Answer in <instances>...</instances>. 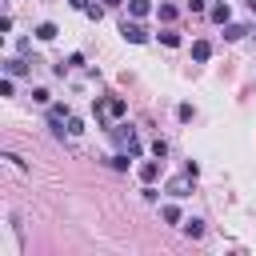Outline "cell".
Wrapping results in <instances>:
<instances>
[{
  "label": "cell",
  "mask_w": 256,
  "mask_h": 256,
  "mask_svg": "<svg viewBox=\"0 0 256 256\" xmlns=\"http://www.w3.org/2000/svg\"><path fill=\"white\" fill-rule=\"evenodd\" d=\"M112 140L124 144L128 156H140V140H136V128H132V124H116V128H112Z\"/></svg>",
  "instance_id": "6da1fadb"
},
{
  "label": "cell",
  "mask_w": 256,
  "mask_h": 256,
  "mask_svg": "<svg viewBox=\"0 0 256 256\" xmlns=\"http://www.w3.org/2000/svg\"><path fill=\"white\" fill-rule=\"evenodd\" d=\"M120 32H124V40H132V44H144V40H148V32H144L136 20H124V24H120Z\"/></svg>",
  "instance_id": "7a4b0ae2"
},
{
  "label": "cell",
  "mask_w": 256,
  "mask_h": 256,
  "mask_svg": "<svg viewBox=\"0 0 256 256\" xmlns=\"http://www.w3.org/2000/svg\"><path fill=\"white\" fill-rule=\"evenodd\" d=\"M160 164H164L160 156H156V160H144V164H140V180H144V184H152V180L160 176Z\"/></svg>",
  "instance_id": "3957f363"
},
{
  "label": "cell",
  "mask_w": 256,
  "mask_h": 256,
  "mask_svg": "<svg viewBox=\"0 0 256 256\" xmlns=\"http://www.w3.org/2000/svg\"><path fill=\"white\" fill-rule=\"evenodd\" d=\"M4 76H12V80H16V76H28V64H24L20 56H12V60H4Z\"/></svg>",
  "instance_id": "277c9868"
},
{
  "label": "cell",
  "mask_w": 256,
  "mask_h": 256,
  "mask_svg": "<svg viewBox=\"0 0 256 256\" xmlns=\"http://www.w3.org/2000/svg\"><path fill=\"white\" fill-rule=\"evenodd\" d=\"M180 228H184V236H192V240H200V236H204V220H200V216H188Z\"/></svg>",
  "instance_id": "5b68a950"
},
{
  "label": "cell",
  "mask_w": 256,
  "mask_h": 256,
  "mask_svg": "<svg viewBox=\"0 0 256 256\" xmlns=\"http://www.w3.org/2000/svg\"><path fill=\"white\" fill-rule=\"evenodd\" d=\"M208 16H212L216 24H228V16H232V12H228V0H216V4L208 8Z\"/></svg>",
  "instance_id": "8992f818"
},
{
  "label": "cell",
  "mask_w": 256,
  "mask_h": 256,
  "mask_svg": "<svg viewBox=\"0 0 256 256\" xmlns=\"http://www.w3.org/2000/svg\"><path fill=\"white\" fill-rule=\"evenodd\" d=\"M152 12V0H128V16L132 20H140V16H148Z\"/></svg>",
  "instance_id": "52a82bcc"
},
{
  "label": "cell",
  "mask_w": 256,
  "mask_h": 256,
  "mask_svg": "<svg viewBox=\"0 0 256 256\" xmlns=\"http://www.w3.org/2000/svg\"><path fill=\"white\" fill-rule=\"evenodd\" d=\"M208 56H212V44H208V40H196V44H192V60H200V64H204Z\"/></svg>",
  "instance_id": "ba28073f"
},
{
  "label": "cell",
  "mask_w": 256,
  "mask_h": 256,
  "mask_svg": "<svg viewBox=\"0 0 256 256\" xmlns=\"http://www.w3.org/2000/svg\"><path fill=\"white\" fill-rule=\"evenodd\" d=\"M160 216H164L168 224H184V216H180V208H176V204H164V208H160Z\"/></svg>",
  "instance_id": "9c48e42d"
},
{
  "label": "cell",
  "mask_w": 256,
  "mask_h": 256,
  "mask_svg": "<svg viewBox=\"0 0 256 256\" xmlns=\"http://www.w3.org/2000/svg\"><path fill=\"white\" fill-rule=\"evenodd\" d=\"M36 40H56V24H52V20H44V24L36 28Z\"/></svg>",
  "instance_id": "30bf717a"
},
{
  "label": "cell",
  "mask_w": 256,
  "mask_h": 256,
  "mask_svg": "<svg viewBox=\"0 0 256 256\" xmlns=\"http://www.w3.org/2000/svg\"><path fill=\"white\" fill-rule=\"evenodd\" d=\"M244 32H248V28H244V24H232V20H228V24H224V40H240V36H244Z\"/></svg>",
  "instance_id": "8fae6325"
},
{
  "label": "cell",
  "mask_w": 256,
  "mask_h": 256,
  "mask_svg": "<svg viewBox=\"0 0 256 256\" xmlns=\"http://www.w3.org/2000/svg\"><path fill=\"white\" fill-rule=\"evenodd\" d=\"M108 164H112L116 172H128V168H132V160H128V152H116V156H112Z\"/></svg>",
  "instance_id": "7c38bea8"
},
{
  "label": "cell",
  "mask_w": 256,
  "mask_h": 256,
  "mask_svg": "<svg viewBox=\"0 0 256 256\" xmlns=\"http://www.w3.org/2000/svg\"><path fill=\"white\" fill-rule=\"evenodd\" d=\"M188 180H192V176H184V180H172V184H168V192H172L176 200H180V196H188Z\"/></svg>",
  "instance_id": "4fadbf2b"
},
{
  "label": "cell",
  "mask_w": 256,
  "mask_h": 256,
  "mask_svg": "<svg viewBox=\"0 0 256 256\" xmlns=\"http://www.w3.org/2000/svg\"><path fill=\"white\" fill-rule=\"evenodd\" d=\"M156 16H160L164 24H172V20H176V8H172V4H160V8H156Z\"/></svg>",
  "instance_id": "5bb4252c"
},
{
  "label": "cell",
  "mask_w": 256,
  "mask_h": 256,
  "mask_svg": "<svg viewBox=\"0 0 256 256\" xmlns=\"http://www.w3.org/2000/svg\"><path fill=\"white\" fill-rule=\"evenodd\" d=\"M32 100H36V104H52V92H48V88H36Z\"/></svg>",
  "instance_id": "9a60e30c"
},
{
  "label": "cell",
  "mask_w": 256,
  "mask_h": 256,
  "mask_svg": "<svg viewBox=\"0 0 256 256\" xmlns=\"http://www.w3.org/2000/svg\"><path fill=\"white\" fill-rule=\"evenodd\" d=\"M84 132V120H76V116H68V136H80Z\"/></svg>",
  "instance_id": "2e32d148"
},
{
  "label": "cell",
  "mask_w": 256,
  "mask_h": 256,
  "mask_svg": "<svg viewBox=\"0 0 256 256\" xmlns=\"http://www.w3.org/2000/svg\"><path fill=\"white\" fill-rule=\"evenodd\" d=\"M84 16H92V20H100V16H104V4H88V8H84Z\"/></svg>",
  "instance_id": "e0dca14e"
},
{
  "label": "cell",
  "mask_w": 256,
  "mask_h": 256,
  "mask_svg": "<svg viewBox=\"0 0 256 256\" xmlns=\"http://www.w3.org/2000/svg\"><path fill=\"white\" fill-rule=\"evenodd\" d=\"M152 156H160V160H164V156H168V144H164V140H152Z\"/></svg>",
  "instance_id": "ac0fdd59"
},
{
  "label": "cell",
  "mask_w": 256,
  "mask_h": 256,
  "mask_svg": "<svg viewBox=\"0 0 256 256\" xmlns=\"http://www.w3.org/2000/svg\"><path fill=\"white\" fill-rule=\"evenodd\" d=\"M160 40H164L168 48H176V44H180V36H176V32H160Z\"/></svg>",
  "instance_id": "d6986e66"
},
{
  "label": "cell",
  "mask_w": 256,
  "mask_h": 256,
  "mask_svg": "<svg viewBox=\"0 0 256 256\" xmlns=\"http://www.w3.org/2000/svg\"><path fill=\"white\" fill-rule=\"evenodd\" d=\"M176 116H180V120L188 124V120H192V104H180V108H176Z\"/></svg>",
  "instance_id": "ffe728a7"
},
{
  "label": "cell",
  "mask_w": 256,
  "mask_h": 256,
  "mask_svg": "<svg viewBox=\"0 0 256 256\" xmlns=\"http://www.w3.org/2000/svg\"><path fill=\"white\" fill-rule=\"evenodd\" d=\"M184 176H192V180H196V176H200V164H196V160H188V164H184Z\"/></svg>",
  "instance_id": "44dd1931"
},
{
  "label": "cell",
  "mask_w": 256,
  "mask_h": 256,
  "mask_svg": "<svg viewBox=\"0 0 256 256\" xmlns=\"http://www.w3.org/2000/svg\"><path fill=\"white\" fill-rule=\"evenodd\" d=\"M144 200H148V204H156V200H160V192H156L152 184H144Z\"/></svg>",
  "instance_id": "7402d4cb"
},
{
  "label": "cell",
  "mask_w": 256,
  "mask_h": 256,
  "mask_svg": "<svg viewBox=\"0 0 256 256\" xmlns=\"http://www.w3.org/2000/svg\"><path fill=\"white\" fill-rule=\"evenodd\" d=\"M208 8V0H188V12H204Z\"/></svg>",
  "instance_id": "603a6c76"
},
{
  "label": "cell",
  "mask_w": 256,
  "mask_h": 256,
  "mask_svg": "<svg viewBox=\"0 0 256 256\" xmlns=\"http://www.w3.org/2000/svg\"><path fill=\"white\" fill-rule=\"evenodd\" d=\"M68 4H72V8H80V12H84V8H88V4H92V0H68Z\"/></svg>",
  "instance_id": "cb8c5ba5"
},
{
  "label": "cell",
  "mask_w": 256,
  "mask_h": 256,
  "mask_svg": "<svg viewBox=\"0 0 256 256\" xmlns=\"http://www.w3.org/2000/svg\"><path fill=\"white\" fill-rule=\"evenodd\" d=\"M120 4H124V0H104V8H120Z\"/></svg>",
  "instance_id": "d4e9b609"
},
{
  "label": "cell",
  "mask_w": 256,
  "mask_h": 256,
  "mask_svg": "<svg viewBox=\"0 0 256 256\" xmlns=\"http://www.w3.org/2000/svg\"><path fill=\"white\" fill-rule=\"evenodd\" d=\"M248 8H252V12H256V0H248Z\"/></svg>",
  "instance_id": "484cf974"
}]
</instances>
